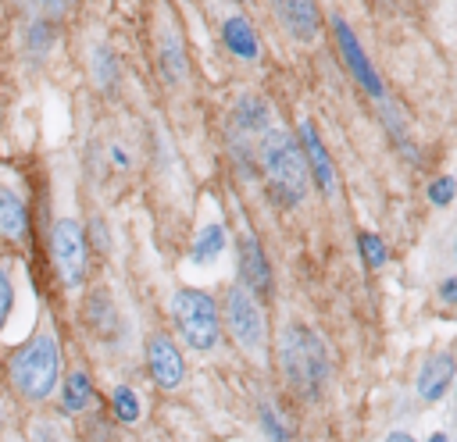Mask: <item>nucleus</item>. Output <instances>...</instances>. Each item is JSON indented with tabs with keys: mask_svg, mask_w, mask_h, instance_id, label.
Wrapping results in <instances>:
<instances>
[{
	"mask_svg": "<svg viewBox=\"0 0 457 442\" xmlns=\"http://www.w3.org/2000/svg\"><path fill=\"white\" fill-rule=\"evenodd\" d=\"M0 239L11 246H25L32 239V203L25 185L0 175Z\"/></svg>",
	"mask_w": 457,
	"mask_h": 442,
	"instance_id": "obj_7",
	"label": "nucleus"
},
{
	"mask_svg": "<svg viewBox=\"0 0 457 442\" xmlns=\"http://www.w3.org/2000/svg\"><path fill=\"white\" fill-rule=\"evenodd\" d=\"M221 39H225L228 53H236V57H243V61H253V57L261 53L257 32H253V25H250L243 14H228V18L221 21Z\"/></svg>",
	"mask_w": 457,
	"mask_h": 442,
	"instance_id": "obj_17",
	"label": "nucleus"
},
{
	"mask_svg": "<svg viewBox=\"0 0 457 442\" xmlns=\"http://www.w3.org/2000/svg\"><path fill=\"white\" fill-rule=\"evenodd\" d=\"M261 164H264V175H268L271 192H275L278 203L293 207V203L303 200L311 171H307L303 150H300V143L293 135H286L278 128L264 132L261 135Z\"/></svg>",
	"mask_w": 457,
	"mask_h": 442,
	"instance_id": "obj_3",
	"label": "nucleus"
},
{
	"mask_svg": "<svg viewBox=\"0 0 457 442\" xmlns=\"http://www.w3.org/2000/svg\"><path fill=\"white\" fill-rule=\"evenodd\" d=\"M157 68H161V78H164L168 86H179V82L186 78V71H189L182 39H179V32H171V29H168V32L161 36V43H157Z\"/></svg>",
	"mask_w": 457,
	"mask_h": 442,
	"instance_id": "obj_18",
	"label": "nucleus"
},
{
	"mask_svg": "<svg viewBox=\"0 0 457 442\" xmlns=\"http://www.w3.org/2000/svg\"><path fill=\"white\" fill-rule=\"evenodd\" d=\"M271 7H275L282 29H286L293 39L311 43V39L318 36V25H321V21H318V4H314V0H271Z\"/></svg>",
	"mask_w": 457,
	"mask_h": 442,
	"instance_id": "obj_15",
	"label": "nucleus"
},
{
	"mask_svg": "<svg viewBox=\"0 0 457 442\" xmlns=\"http://www.w3.org/2000/svg\"><path fill=\"white\" fill-rule=\"evenodd\" d=\"M107 160H111V168H118V171H129V168H132V157H129V150H125L121 143H111V146H107Z\"/></svg>",
	"mask_w": 457,
	"mask_h": 442,
	"instance_id": "obj_30",
	"label": "nucleus"
},
{
	"mask_svg": "<svg viewBox=\"0 0 457 442\" xmlns=\"http://www.w3.org/2000/svg\"><path fill=\"white\" fill-rule=\"evenodd\" d=\"M439 299H443V303H457V274L439 282Z\"/></svg>",
	"mask_w": 457,
	"mask_h": 442,
	"instance_id": "obj_31",
	"label": "nucleus"
},
{
	"mask_svg": "<svg viewBox=\"0 0 457 442\" xmlns=\"http://www.w3.org/2000/svg\"><path fill=\"white\" fill-rule=\"evenodd\" d=\"M7 428V403H4V396H0V431Z\"/></svg>",
	"mask_w": 457,
	"mask_h": 442,
	"instance_id": "obj_33",
	"label": "nucleus"
},
{
	"mask_svg": "<svg viewBox=\"0 0 457 442\" xmlns=\"http://www.w3.org/2000/svg\"><path fill=\"white\" fill-rule=\"evenodd\" d=\"M386 442H418L414 435H407V431H389L386 435Z\"/></svg>",
	"mask_w": 457,
	"mask_h": 442,
	"instance_id": "obj_32",
	"label": "nucleus"
},
{
	"mask_svg": "<svg viewBox=\"0 0 457 442\" xmlns=\"http://www.w3.org/2000/svg\"><path fill=\"white\" fill-rule=\"evenodd\" d=\"M453 250H457V246H453Z\"/></svg>",
	"mask_w": 457,
	"mask_h": 442,
	"instance_id": "obj_35",
	"label": "nucleus"
},
{
	"mask_svg": "<svg viewBox=\"0 0 457 442\" xmlns=\"http://www.w3.org/2000/svg\"><path fill=\"white\" fill-rule=\"evenodd\" d=\"M4 374L11 392L29 403V406H43L46 399H54L57 381L64 374V356H61V339L54 321H39L32 335H25L18 346L7 349L4 356Z\"/></svg>",
	"mask_w": 457,
	"mask_h": 442,
	"instance_id": "obj_1",
	"label": "nucleus"
},
{
	"mask_svg": "<svg viewBox=\"0 0 457 442\" xmlns=\"http://www.w3.org/2000/svg\"><path fill=\"white\" fill-rule=\"evenodd\" d=\"M146 371H150L154 385L164 389V392H171L186 381V360H182V349L175 346L171 335L154 332L146 339Z\"/></svg>",
	"mask_w": 457,
	"mask_h": 442,
	"instance_id": "obj_8",
	"label": "nucleus"
},
{
	"mask_svg": "<svg viewBox=\"0 0 457 442\" xmlns=\"http://www.w3.org/2000/svg\"><path fill=\"white\" fill-rule=\"evenodd\" d=\"M221 250H225V232H221V225H204L200 232H196V239H193V253H189V260L193 264H214L218 257H221Z\"/></svg>",
	"mask_w": 457,
	"mask_h": 442,
	"instance_id": "obj_21",
	"label": "nucleus"
},
{
	"mask_svg": "<svg viewBox=\"0 0 457 442\" xmlns=\"http://www.w3.org/2000/svg\"><path fill=\"white\" fill-rule=\"evenodd\" d=\"M332 32H336V43H339V50H343V57H346V68L353 71V78L364 86V93H371L375 100H382L386 93H382V82H378V71L371 68V61H368V53L361 50V43H357V36H353V29L343 21V18H332Z\"/></svg>",
	"mask_w": 457,
	"mask_h": 442,
	"instance_id": "obj_11",
	"label": "nucleus"
},
{
	"mask_svg": "<svg viewBox=\"0 0 457 442\" xmlns=\"http://www.w3.org/2000/svg\"><path fill=\"white\" fill-rule=\"evenodd\" d=\"M46 246H50V264H54L61 285L64 289H82L86 278H89V242H86L82 221L71 217V214H61L50 225Z\"/></svg>",
	"mask_w": 457,
	"mask_h": 442,
	"instance_id": "obj_4",
	"label": "nucleus"
},
{
	"mask_svg": "<svg viewBox=\"0 0 457 442\" xmlns=\"http://www.w3.org/2000/svg\"><path fill=\"white\" fill-rule=\"evenodd\" d=\"M239 285H246L250 292H268L271 289V267H268V257H264L253 232H246L239 239Z\"/></svg>",
	"mask_w": 457,
	"mask_h": 442,
	"instance_id": "obj_14",
	"label": "nucleus"
},
{
	"mask_svg": "<svg viewBox=\"0 0 457 442\" xmlns=\"http://www.w3.org/2000/svg\"><path fill=\"white\" fill-rule=\"evenodd\" d=\"M300 150H303L307 171L314 175L318 189H321L325 196H332V192H336V164H332V157H328V150H325V143H321L314 121H300Z\"/></svg>",
	"mask_w": 457,
	"mask_h": 442,
	"instance_id": "obj_13",
	"label": "nucleus"
},
{
	"mask_svg": "<svg viewBox=\"0 0 457 442\" xmlns=\"http://www.w3.org/2000/svg\"><path fill=\"white\" fill-rule=\"evenodd\" d=\"M428 442H446V435H443V431H436V435H432Z\"/></svg>",
	"mask_w": 457,
	"mask_h": 442,
	"instance_id": "obj_34",
	"label": "nucleus"
},
{
	"mask_svg": "<svg viewBox=\"0 0 457 442\" xmlns=\"http://www.w3.org/2000/svg\"><path fill=\"white\" fill-rule=\"evenodd\" d=\"M57 39H61V25L57 21L39 18V14H25L21 25H18V57L29 68H43L54 57Z\"/></svg>",
	"mask_w": 457,
	"mask_h": 442,
	"instance_id": "obj_9",
	"label": "nucleus"
},
{
	"mask_svg": "<svg viewBox=\"0 0 457 442\" xmlns=\"http://www.w3.org/2000/svg\"><path fill=\"white\" fill-rule=\"evenodd\" d=\"M225 317H228V332L243 349H261L264 342V314L257 307V296L246 285H232L225 292Z\"/></svg>",
	"mask_w": 457,
	"mask_h": 442,
	"instance_id": "obj_6",
	"label": "nucleus"
},
{
	"mask_svg": "<svg viewBox=\"0 0 457 442\" xmlns=\"http://www.w3.org/2000/svg\"><path fill=\"white\" fill-rule=\"evenodd\" d=\"M278 367L293 392L314 399L328 378V356L321 339L303 324H286L278 335Z\"/></svg>",
	"mask_w": 457,
	"mask_h": 442,
	"instance_id": "obj_2",
	"label": "nucleus"
},
{
	"mask_svg": "<svg viewBox=\"0 0 457 442\" xmlns=\"http://www.w3.org/2000/svg\"><path fill=\"white\" fill-rule=\"evenodd\" d=\"M82 321H86V328L100 342H118L121 339V314H118L114 296L104 285H93L86 292V299H82Z\"/></svg>",
	"mask_w": 457,
	"mask_h": 442,
	"instance_id": "obj_10",
	"label": "nucleus"
},
{
	"mask_svg": "<svg viewBox=\"0 0 457 442\" xmlns=\"http://www.w3.org/2000/svg\"><path fill=\"white\" fill-rule=\"evenodd\" d=\"M25 442H64V431H61V424H57L54 417L39 413V417L29 421V428H25Z\"/></svg>",
	"mask_w": 457,
	"mask_h": 442,
	"instance_id": "obj_24",
	"label": "nucleus"
},
{
	"mask_svg": "<svg viewBox=\"0 0 457 442\" xmlns=\"http://www.w3.org/2000/svg\"><path fill=\"white\" fill-rule=\"evenodd\" d=\"M453 371H457V364H453L450 353L428 356V360L421 364V371H418V399H421V403H439V399L450 392Z\"/></svg>",
	"mask_w": 457,
	"mask_h": 442,
	"instance_id": "obj_16",
	"label": "nucleus"
},
{
	"mask_svg": "<svg viewBox=\"0 0 457 442\" xmlns=\"http://www.w3.org/2000/svg\"><path fill=\"white\" fill-rule=\"evenodd\" d=\"M75 0H25V14H39V18H50V21H64L71 14Z\"/></svg>",
	"mask_w": 457,
	"mask_h": 442,
	"instance_id": "obj_25",
	"label": "nucleus"
},
{
	"mask_svg": "<svg viewBox=\"0 0 457 442\" xmlns=\"http://www.w3.org/2000/svg\"><path fill=\"white\" fill-rule=\"evenodd\" d=\"M57 410L64 413V417H82V413H89L93 410V403H96V385H93V374L86 371V367H71V371H64L61 374V381H57Z\"/></svg>",
	"mask_w": 457,
	"mask_h": 442,
	"instance_id": "obj_12",
	"label": "nucleus"
},
{
	"mask_svg": "<svg viewBox=\"0 0 457 442\" xmlns=\"http://www.w3.org/2000/svg\"><path fill=\"white\" fill-rule=\"evenodd\" d=\"M257 417H261V428H264V435H268L271 442H289V431H286V424L278 421V413H275L268 403L257 410Z\"/></svg>",
	"mask_w": 457,
	"mask_h": 442,
	"instance_id": "obj_28",
	"label": "nucleus"
},
{
	"mask_svg": "<svg viewBox=\"0 0 457 442\" xmlns=\"http://www.w3.org/2000/svg\"><path fill=\"white\" fill-rule=\"evenodd\" d=\"M171 317L182 335V342L196 353H207L221 339V321H218V303L200 292V289H179L171 296Z\"/></svg>",
	"mask_w": 457,
	"mask_h": 442,
	"instance_id": "obj_5",
	"label": "nucleus"
},
{
	"mask_svg": "<svg viewBox=\"0 0 457 442\" xmlns=\"http://www.w3.org/2000/svg\"><path fill=\"white\" fill-rule=\"evenodd\" d=\"M86 228V242H89V253L96 250V253H107L111 250V232H107V221L96 214V217H89V225H82Z\"/></svg>",
	"mask_w": 457,
	"mask_h": 442,
	"instance_id": "obj_27",
	"label": "nucleus"
},
{
	"mask_svg": "<svg viewBox=\"0 0 457 442\" xmlns=\"http://www.w3.org/2000/svg\"><path fill=\"white\" fill-rule=\"evenodd\" d=\"M14 303H18V282H14V257H11L7 250H0V335H4V332H7V324H11Z\"/></svg>",
	"mask_w": 457,
	"mask_h": 442,
	"instance_id": "obj_20",
	"label": "nucleus"
},
{
	"mask_svg": "<svg viewBox=\"0 0 457 442\" xmlns=\"http://www.w3.org/2000/svg\"><path fill=\"white\" fill-rule=\"evenodd\" d=\"M453 192H457V178L453 175H439L436 182H428V200L436 207H446L453 200Z\"/></svg>",
	"mask_w": 457,
	"mask_h": 442,
	"instance_id": "obj_29",
	"label": "nucleus"
},
{
	"mask_svg": "<svg viewBox=\"0 0 457 442\" xmlns=\"http://www.w3.org/2000/svg\"><path fill=\"white\" fill-rule=\"evenodd\" d=\"M139 413H143V403H139L136 389L114 385V392H111V417H114L118 424H136Z\"/></svg>",
	"mask_w": 457,
	"mask_h": 442,
	"instance_id": "obj_22",
	"label": "nucleus"
},
{
	"mask_svg": "<svg viewBox=\"0 0 457 442\" xmlns=\"http://www.w3.org/2000/svg\"><path fill=\"white\" fill-rule=\"evenodd\" d=\"M357 246H361V257H364L368 267H382L386 257H389V253H386V242H382L375 232H361V235H357Z\"/></svg>",
	"mask_w": 457,
	"mask_h": 442,
	"instance_id": "obj_26",
	"label": "nucleus"
},
{
	"mask_svg": "<svg viewBox=\"0 0 457 442\" xmlns=\"http://www.w3.org/2000/svg\"><path fill=\"white\" fill-rule=\"evenodd\" d=\"M264 125H268V107H264V100L243 96V100L236 103V128H239V132H264Z\"/></svg>",
	"mask_w": 457,
	"mask_h": 442,
	"instance_id": "obj_23",
	"label": "nucleus"
},
{
	"mask_svg": "<svg viewBox=\"0 0 457 442\" xmlns=\"http://www.w3.org/2000/svg\"><path fill=\"white\" fill-rule=\"evenodd\" d=\"M89 78L96 82L100 93H114L118 82H121V64H118V53L107 46V43H93L89 46Z\"/></svg>",
	"mask_w": 457,
	"mask_h": 442,
	"instance_id": "obj_19",
	"label": "nucleus"
}]
</instances>
